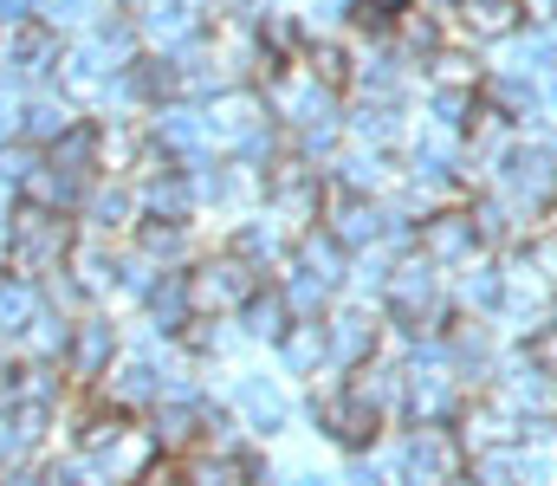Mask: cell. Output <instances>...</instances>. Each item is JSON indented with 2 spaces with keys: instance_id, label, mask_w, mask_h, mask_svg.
Listing matches in <instances>:
<instances>
[{
  "instance_id": "6da1fadb",
  "label": "cell",
  "mask_w": 557,
  "mask_h": 486,
  "mask_svg": "<svg viewBox=\"0 0 557 486\" xmlns=\"http://www.w3.org/2000/svg\"><path fill=\"white\" fill-rule=\"evenodd\" d=\"M376 299H383V319L396 324V331H409V337H441V324L454 319L447 266H434L421 247H409V253H396V260H389V273H383Z\"/></svg>"
},
{
  "instance_id": "7a4b0ae2",
  "label": "cell",
  "mask_w": 557,
  "mask_h": 486,
  "mask_svg": "<svg viewBox=\"0 0 557 486\" xmlns=\"http://www.w3.org/2000/svg\"><path fill=\"white\" fill-rule=\"evenodd\" d=\"M78 247V221L65 208H39V201H20L7 214V266L26 273V279H46L72 260Z\"/></svg>"
},
{
  "instance_id": "3957f363",
  "label": "cell",
  "mask_w": 557,
  "mask_h": 486,
  "mask_svg": "<svg viewBox=\"0 0 557 486\" xmlns=\"http://www.w3.org/2000/svg\"><path fill=\"white\" fill-rule=\"evenodd\" d=\"M311 422H318L324 441L344 448V454H370V448L383 441V428H389V415H383L370 396H357L350 370H331L324 383L311 376Z\"/></svg>"
},
{
  "instance_id": "277c9868",
  "label": "cell",
  "mask_w": 557,
  "mask_h": 486,
  "mask_svg": "<svg viewBox=\"0 0 557 486\" xmlns=\"http://www.w3.org/2000/svg\"><path fill=\"white\" fill-rule=\"evenodd\" d=\"M182 279H188V306H195V312H208V319H240V306L267 286V273H260L247 253H234V247L188 260V266H182Z\"/></svg>"
},
{
  "instance_id": "5b68a950",
  "label": "cell",
  "mask_w": 557,
  "mask_h": 486,
  "mask_svg": "<svg viewBox=\"0 0 557 486\" xmlns=\"http://www.w3.org/2000/svg\"><path fill=\"white\" fill-rule=\"evenodd\" d=\"M473 454L454 422H409L396 441V481H467Z\"/></svg>"
},
{
  "instance_id": "8992f818",
  "label": "cell",
  "mask_w": 557,
  "mask_h": 486,
  "mask_svg": "<svg viewBox=\"0 0 557 486\" xmlns=\"http://www.w3.org/2000/svg\"><path fill=\"white\" fill-rule=\"evenodd\" d=\"M493 182H499L519 208L545 214V208L557 201V150L552 144H539V137H512L506 157L493 162Z\"/></svg>"
},
{
  "instance_id": "52a82bcc",
  "label": "cell",
  "mask_w": 557,
  "mask_h": 486,
  "mask_svg": "<svg viewBox=\"0 0 557 486\" xmlns=\"http://www.w3.org/2000/svg\"><path fill=\"white\" fill-rule=\"evenodd\" d=\"M416 247L434 260V266H460V260H473L480 253V227H473V208L467 201H434L428 214L416 221Z\"/></svg>"
},
{
  "instance_id": "ba28073f",
  "label": "cell",
  "mask_w": 557,
  "mask_h": 486,
  "mask_svg": "<svg viewBox=\"0 0 557 486\" xmlns=\"http://www.w3.org/2000/svg\"><path fill=\"white\" fill-rule=\"evenodd\" d=\"M117 350H124V344H117V324L85 306V312L72 319V344H65V376H72V389H91V383L117 363Z\"/></svg>"
},
{
  "instance_id": "9c48e42d",
  "label": "cell",
  "mask_w": 557,
  "mask_h": 486,
  "mask_svg": "<svg viewBox=\"0 0 557 486\" xmlns=\"http://www.w3.org/2000/svg\"><path fill=\"white\" fill-rule=\"evenodd\" d=\"M59 59H65L59 20H46V13L7 20V65H13V78H46V72H59Z\"/></svg>"
},
{
  "instance_id": "30bf717a",
  "label": "cell",
  "mask_w": 557,
  "mask_h": 486,
  "mask_svg": "<svg viewBox=\"0 0 557 486\" xmlns=\"http://www.w3.org/2000/svg\"><path fill=\"white\" fill-rule=\"evenodd\" d=\"M324 344H331V370H357L370 357H383V319L363 306H331L324 312Z\"/></svg>"
},
{
  "instance_id": "8fae6325",
  "label": "cell",
  "mask_w": 557,
  "mask_h": 486,
  "mask_svg": "<svg viewBox=\"0 0 557 486\" xmlns=\"http://www.w3.org/2000/svg\"><path fill=\"white\" fill-rule=\"evenodd\" d=\"M532 26L525 0H454V33L467 46H506Z\"/></svg>"
},
{
  "instance_id": "7c38bea8",
  "label": "cell",
  "mask_w": 557,
  "mask_h": 486,
  "mask_svg": "<svg viewBox=\"0 0 557 486\" xmlns=\"http://www.w3.org/2000/svg\"><path fill=\"white\" fill-rule=\"evenodd\" d=\"M85 227L91 234H104V240H117V234H137L143 227V195H137V182H91L85 188Z\"/></svg>"
},
{
  "instance_id": "4fadbf2b",
  "label": "cell",
  "mask_w": 557,
  "mask_h": 486,
  "mask_svg": "<svg viewBox=\"0 0 557 486\" xmlns=\"http://www.w3.org/2000/svg\"><path fill=\"white\" fill-rule=\"evenodd\" d=\"M137 195H143V221H195L201 214V188H195V175L175 162V169H156L149 182H137Z\"/></svg>"
},
{
  "instance_id": "5bb4252c",
  "label": "cell",
  "mask_w": 557,
  "mask_h": 486,
  "mask_svg": "<svg viewBox=\"0 0 557 486\" xmlns=\"http://www.w3.org/2000/svg\"><path fill=\"white\" fill-rule=\"evenodd\" d=\"M149 441L162 454H195L201 448V402L195 396H156L149 409Z\"/></svg>"
},
{
  "instance_id": "9a60e30c",
  "label": "cell",
  "mask_w": 557,
  "mask_h": 486,
  "mask_svg": "<svg viewBox=\"0 0 557 486\" xmlns=\"http://www.w3.org/2000/svg\"><path fill=\"white\" fill-rule=\"evenodd\" d=\"M104 402H117V409H156V396H162V376H156V363H143V357H124V363H111L98 383H91Z\"/></svg>"
},
{
  "instance_id": "2e32d148",
  "label": "cell",
  "mask_w": 557,
  "mask_h": 486,
  "mask_svg": "<svg viewBox=\"0 0 557 486\" xmlns=\"http://www.w3.org/2000/svg\"><path fill=\"white\" fill-rule=\"evenodd\" d=\"M421 72H428V91H486L480 46H467V39H460V46H454V39H447V46H434Z\"/></svg>"
},
{
  "instance_id": "e0dca14e",
  "label": "cell",
  "mask_w": 557,
  "mask_h": 486,
  "mask_svg": "<svg viewBox=\"0 0 557 486\" xmlns=\"http://www.w3.org/2000/svg\"><path fill=\"white\" fill-rule=\"evenodd\" d=\"M227 247H234V253H247V260H253V266H260L267 279H278V273L292 266V234L278 227L273 214H267V221H240Z\"/></svg>"
},
{
  "instance_id": "ac0fdd59",
  "label": "cell",
  "mask_w": 557,
  "mask_h": 486,
  "mask_svg": "<svg viewBox=\"0 0 557 486\" xmlns=\"http://www.w3.org/2000/svg\"><path fill=\"white\" fill-rule=\"evenodd\" d=\"M46 157L59 162L65 175H78V182H98L104 175V124H85L78 117L59 144H46Z\"/></svg>"
},
{
  "instance_id": "d6986e66",
  "label": "cell",
  "mask_w": 557,
  "mask_h": 486,
  "mask_svg": "<svg viewBox=\"0 0 557 486\" xmlns=\"http://www.w3.org/2000/svg\"><path fill=\"white\" fill-rule=\"evenodd\" d=\"M278 363L292 376H318L331 370V344H324V319H292L278 331Z\"/></svg>"
},
{
  "instance_id": "ffe728a7",
  "label": "cell",
  "mask_w": 557,
  "mask_h": 486,
  "mask_svg": "<svg viewBox=\"0 0 557 486\" xmlns=\"http://www.w3.org/2000/svg\"><path fill=\"white\" fill-rule=\"evenodd\" d=\"M486 98H493L519 130H532V124L552 111V104H545V91L532 85V72H486Z\"/></svg>"
},
{
  "instance_id": "44dd1931",
  "label": "cell",
  "mask_w": 557,
  "mask_h": 486,
  "mask_svg": "<svg viewBox=\"0 0 557 486\" xmlns=\"http://www.w3.org/2000/svg\"><path fill=\"white\" fill-rule=\"evenodd\" d=\"M292 260H298L305 273H318L324 286H344V279H350V247H344L331 227H311V234H298V240H292Z\"/></svg>"
},
{
  "instance_id": "7402d4cb",
  "label": "cell",
  "mask_w": 557,
  "mask_h": 486,
  "mask_svg": "<svg viewBox=\"0 0 557 486\" xmlns=\"http://www.w3.org/2000/svg\"><path fill=\"white\" fill-rule=\"evenodd\" d=\"M39 312H46L39 279H26V273H13V266H7V273H0V331H7V337H20Z\"/></svg>"
},
{
  "instance_id": "603a6c76",
  "label": "cell",
  "mask_w": 557,
  "mask_h": 486,
  "mask_svg": "<svg viewBox=\"0 0 557 486\" xmlns=\"http://www.w3.org/2000/svg\"><path fill=\"white\" fill-rule=\"evenodd\" d=\"M72 124H78V104H72V98H33V104L20 111V137H26V144H39V150H46V144H59Z\"/></svg>"
},
{
  "instance_id": "cb8c5ba5",
  "label": "cell",
  "mask_w": 557,
  "mask_h": 486,
  "mask_svg": "<svg viewBox=\"0 0 557 486\" xmlns=\"http://www.w3.org/2000/svg\"><path fill=\"white\" fill-rule=\"evenodd\" d=\"M278 292H285V306H292V319H324L331 306H337V286H324L318 273H305L298 260L278 273Z\"/></svg>"
},
{
  "instance_id": "d4e9b609",
  "label": "cell",
  "mask_w": 557,
  "mask_h": 486,
  "mask_svg": "<svg viewBox=\"0 0 557 486\" xmlns=\"http://www.w3.org/2000/svg\"><path fill=\"white\" fill-rule=\"evenodd\" d=\"M20 357H46V363H65V344H72V312H59V306H46L39 319L26 324L20 337Z\"/></svg>"
},
{
  "instance_id": "484cf974",
  "label": "cell",
  "mask_w": 557,
  "mask_h": 486,
  "mask_svg": "<svg viewBox=\"0 0 557 486\" xmlns=\"http://www.w3.org/2000/svg\"><path fill=\"white\" fill-rule=\"evenodd\" d=\"M137 247L162 266V273H182V266H188V227H182V221H143Z\"/></svg>"
},
{
  "instance_id": "4316f807",
  "label": "cell",
  "mask_w": 557,
  "mask_h": 486,
  "mask_svg": "<svg viewBox=\"0 0 557 486\" xmlns=\"http://www.w3.org/2000/svg\"><path fill=\"white\" fill-rule=\"evenodd\" d=\"M240 324H247V337H267L278 344V331L292 324V306H285V292H278V279H267L247 306H240Z\"/></svg>"
},
{
  "instance_id": "83f0119b",
  "label": "cell",
  "mask_w": 557,
  "mask_h": 486,
  "mask_svg": "<svg viewBox=\"0 0 557 486\" xmlns=\"http://www.w3.org/2000/svg\"><path fill=\"white\" fill-rule=\"evenodd\" d=\"M240 415L253 428H278L285 422V402H278V389H267V383H240Z\"/></svg>"
},
{
  "instance_id": "f1b7e54d",
  "label": "cell",
  "mask_w": 557,
  "mask_h": 486,
  "mask_svg": "<svg viewBox=\"0 0 557 486\" xmlns=\"http://www.w3.org/2000/svg\"><path fill=\"white\" fill-rule=\"evenodd\" d=\"M525 363H539L545 376H557V312H545L539 324H525Z\"/></svg>"
},
{
  "instance_id": "f546056e",
  "label": "cell",
  "mask_w": 557,
  "mask_h": 486,
  "mask_svg": "<svg viewBox=\"0 0 557 486\" xmlns=\"http://www.w3.org/2000/svg\"><path fill=\"white\" fill-rule=\"evenodd\" d=\"M13 402H20V376H13V370H0V422L13 415Z\"/></svg>"
},
{
  "instance_id": "4dcf8cb0",
  "label": "cell",
  "mask_w": 557,
  "mask_h": 486,
  "mask_svg": "<svg viewBox=\"0 0 557 486\" xmlns=\"http://www.w3.org/2000/svg\"><path fill=\"white\" fill-rule=\"evenodd\" d=\"M13 208H20V188H13V182L0 175V227H7V214H13Z\"/></svg>"
},
{
  "instance_id": "1f68e13d",
  "label": "cell",
  "mask_w": 557,
  "mask_h": 486,
  "mask_svg": "<svg viewBox=\"0 0 557 486\" xmlns=\"http://www.w3.org/2000/svg\"><path fill=\"white\" fill-rule=\"evenodd\" d=\"M545 104H552V111H557V72H552V85H545Z\"/></svg>"
},
{
  "instance_id": "d6a6232c",
  "label": "cell",
  "mask_w": 557,
  "mask_h": 486,
  "mask_svg": "<svg viewBox=\"0 0 557 486\" xmlns=\"http://www.w3.org/2000/svg\"><path fill=\"white\" fill-rule=\"evenodd\" d=\"M188 7H201V13H214V7H221V0H188Z\"/></svg>"
},
{
  "instance_id": "836d02e7",
  "label": "cell",
  "mask_w": 557,
  "mask_h": 486,
  "mask_svg": "<svg viewBox=\"0 0 557 486\" xmlns=\"http://www.w3.org/2000/svg\"><path fill=\"white\" fill-rule=\"evenodd\" d=\"M0 273H7V227H0Z\"/></svg>"
}]
</instances>
